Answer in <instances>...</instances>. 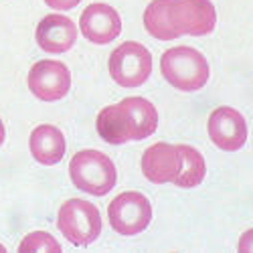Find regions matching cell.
<instances>
[{
	"instance_id": "obj_1",
	"label": "cell",
	"mask_w": 253,
	"mask_h": 253,
	"mask_svg": "<svg viewBox=\"0 0 253 253\" xmlns=\"http://www.w3.org/2000/svg\"><path fill=\"white\" fill-rule=\"evenodd\" d=\"M162 77L178 91H199L207 85L211 69L207 57L193 47H172L160 57Z\"/></svg>"
},
{
	"instance_id": "obj_2",
	"label": "cell",
	"mask_w": 253,
	"mask_h": 253,
	"mask_svg": "<svg viewBox=\"0 0 253 253\" xmlns=\"http://www.w3.org/2000/svg\"><path fill=\"white\" fill-rule=\"evenodd\" d=\"M69 176L75 188L93 197L108 195L118 182L116 164L99 150L77 152L69 162Z\"/></svg>"
},
{
	"instance_id": "obj_3",
	"label": "cell",
	"mask_w": 253,
	"mask_h": 253,
	"mask_svg": "<svg viewBox=\"0 0 253 253\" xmlns=\"http://www.w3.org/2000/svg\"><path fill=\"white\" fill-rule=\"evenodd\" d=\"M57 227L69 243L77 247L91 245L101 235L99 209L83 199H69L57 213Z\"/></svg>"
},
{
	"instance_id": "obj_4",
	"label": "cell",
	"mask_w": 253,
	"mask_h": 253,
	"mask_svg": "<svg viewBox=\"0 0 253 253\" xmlns=\"http://www.w3.org/2000/svg\"><path fill=\"white\" fill-rule=\"evenodd\" d=\"M108 69L120 87H140L152 73V55L142 43L126 41L112 51Z\"/></svg>"
},
{
	"instance_id": "obj_5",
	"label": "cell",
	"mask_w": 253,
	"mask_h": 253,
	"mask_svg": "<svg viewBox=\"0 0 253 253\" xmlns=\"http://www.w3.org/2000/svg\"><path fill=\"white\" fill-rule=\"evenodd\" d=\"M166 16L176 39L180 35L205 37L217 25V10L211 0H166Z\"/></svg>"
},
{
	"instance_id": "obj_6",
	"label": "cell",
	"mask_w": 253,
	"mask_h": 253,
	"mask_svg": "<svg viewBox=\"0 0 253 253\" xmlns=\"http://www.w3.org/2000/svg\"><path fill=\"white\" fill-rule=\"evenodd\" d=\"M108 219L116 233L132 237L148 229L152 221V205L142 193L126 191L110 203Z\"/></svg>"
},
{
	"instance_id": "obj_7",
	"label": "cell",
	"mask_w": 253,
	"mask_h": 253,
	"mask_svg": "<svg viewBox=\"0 0 253 253\" xmlns=\"http://www.w3.org/2000/svg\"><path fill=\"white\" fill-rule=\"evenodd\" d=\"M31 93L41 101H59L71 89V73L63 61H37L27 77Z\"/></svg>"
},
{
	"instance_id": "obj_8",
	"label": "cell",
	"mask_w": 253,
	"mask_h": 253,
	"mask_svg": "<svg viewBox=\"0 0 253 253\" xmlns=\"http://www.w3.org/2000/svg\"><path fill=\"white\" fill-rule=\"evenodd\" d=\"M207 130L211 142L225 152L241 150L249 136L245 118L235 108H229V105H221V108L211 112Z\"/></svg>"
},
{
	"instance_id": "obj_9",
	"label": "cell",
	"mask_w": 253,
	"mask_h": 253,
	"mask_svg": "<svg viewBox=\"0 0 253 253\" xmlns=\"http://www.w3.org/2000/svg\"><path fill=\"white\" fill-rule=\"evenodd\" d=\"M79 29L89 43L93 45H108L122 33V18L118 10L110 4L93 2L85 6L79 16Z\"/></svg>"
},
{
	"instance_id": "obj_10",
	"label": "cell",
	"mask_w": 253,
	"mask_h": 253,
	"mask_svg": "<svg viewBox=\"0 0 253 253\" xmlns=\"http://www.w3.org/2000/svg\"><path fill=\"white\" fill-rule=\"evenodd\" d=\"M180 152L176 144L156 142L150 148H146L142 154V172L154 184L174 182L180 170Z\"/></svg>"
},
{
	"instance_id": "obj_11",
	"label": "cell",
	"mask_w": 253,
	"mask_h": 253,
	"mask_svg": "<svg viewBox=\"0 0 253 253\" xmlns=\"http://www.w3.org/2000/svg\"><path fill=\"white\" fill-rule=\"evenodd\" d=\"M37 45L45 53L61 55L67 53L77 41V27L65 14H47L41 18L35 31Z\"/></svg>"
},
{
	"instance_id": "obj_12",
	"label": "cell",
	"mask_w": 253,
	"mask_h": 253,
	"mask_svg": "<svg viewBox=\"0 0 253 253\" xmlns=\"http://www.w3.org/2000/svg\"><path fill=\"white\" fill-rule=\"evenodd\" d=\"M95 128H97V134L101 136V140H105L112 146L134 140V124H132L130 112L126 108L124 99L114 105H105L97 114Z\"/></svg>"
},
{
	"instance_id": "obj_13",
	"label": "cell",
	"mask_w": 253,
	"mask_h": 253,
	"mask_svg": "<svg viewBox=\"0 0 253 253\" xmlns=\"http://www.w3.org/2000/svg\"><path fill=\"white\" fill-rule=\"evenodd\" d=\"M29 148L33 158L43 164V166H53L59 164L65 156L67 144H65V136L63 132L53 124H41L31 132L29 138Z\"/></svg>"
},
{
	"instance_id": "obj_14",
	"label": "cell",
	"mask_w": 253,
	"mask_h": 253,
	"mask_svg": "<svg viewBox=\"0 0 253 253\" xmlns=\"http://www.w3.org/2000/svg\"><path fill=\"white\" fill-rule=\"evenodd\" d=\"M176 146H178L182 162H180L178 176L174 178L172 184H176L178 188L199 186L205 180V174H207V164H205L203 154L197 148H193V146H188V144H176Z\"/></svg>"
},
{
	"instance_id": "obj_15",
	"label": "cell",
	"mask_w": 253,
	"mask_h": 253,
	"mask_svg": "<svg viewBox=\"0 0 253 253\" xmlns=\"http://www.w3.org/2000/svg\"><path fill=\"white\" fill-rule=\"evenodd\" d=\"M126 108L134 124V140H146L158 128V112L146 97H126Z\"/></svg>"
},
{
	"instance_id": "obj_16",
	"label": "cell",
	"mask_w": 253,
	"mask_h": 253,
	"mask_svg": "<svg viewBox=\"0 0 253 253\" xmlns=\"http://www.w3.org/2000/svg\"><path fill=\"white\" fill-rule=\"evenodd\" d=\"M144 29L148 31L158 41H174L176 35L172 33L170 25H168L166 16V0H152L144 10Z\"/></svg>"
},
{
	"instance_id": "obj_17",
	"label": "cell",
	"mask_w": 253,
	"mask_h": 253,
	"mask_svg": "<svg viewBox=\"0 0 253 253\" xmlns=\"http://www.w3.org/2000/svg\"><path fill=\"white\" fill-rule=\"evenodd\" d=\"M20 253H61L59 241L47 231H33L18 245Z\"/></svg>"
},
{
	"instance_id": "obj_18",
	"label": "cell",
	"mask_w": 253,
	"mask_h": 253,
	"mask_svg": "<svg viewBox=\"0 0 253 253\" xmlns=\"http://www.w3.org/2000/svg\"><path fill=\"white\" fill-rule=\"evenodd\" d=\"M79 2H81V0H45V4L51 6L53 10H71Z\"/></svg>"
},
{
	"instance_id": "obj_19",
	"label": "cell",
	"mask_w": 253,
	"mask_h": 253,
	"mask_svg": "<svg viewBox=\"0 0 253 253\" xmlns=\"http://www.w3.org/2000/svg\"><path fill=\"white\" fill-rule=\"evenodd\" d=\"M4 138H6V128H4V124L2 120H0V146L4 144Z\"/></svg>"
},
{
	"instance_id": "obj_20",
	"label": "cell",
	"mask_w": 253,
	"mask_h": 253,
	"mask_svg": "<svg viewBox=\"0 0 253 253\" xmlns=\"http://www.w3.org/2000/svg\"><path fill=\"white\" fill-rule=\"evenodd\" d=\"M0 253H6V247H4L2 243H0Z\"/></svg>"
}]
</instances>
